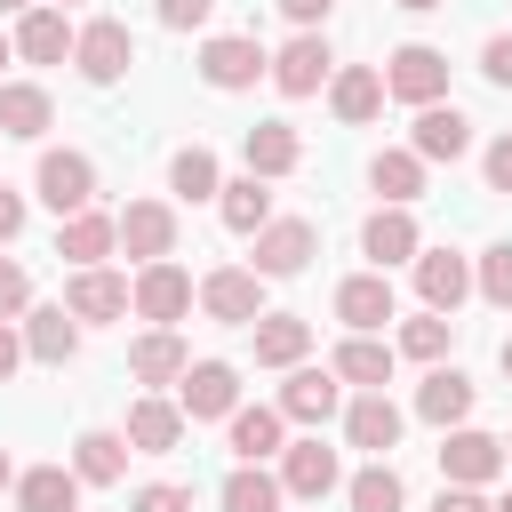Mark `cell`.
Returning <instances> with one entry per match:
<instances>
[{"instance_id": "6da1fadb", "label": "cell", "mask_w": 512, "mask_h": 512, "mask_svg": "<svg viewBox=\"0 0 512 512\" xmlns=\"http://www.w3.org/2000/svg\"><path fill=\"white\" fill-rule=\"evenodd\" d=\"M376 72H384V96H392V104H408V112L448 104V48H432V40H400Z\"/></svg>"}, {"instance_id": "7a4b0ae2", "label": "cell", "mask_w": 512, "mask_h": 512, "mask_svg": "<svg viewBox=\"0 0 512 512\" xmlns=\"http://www.w3.org/2000/svg\"><path fill=\"white\" fill-rule=\"evenodd\" d=\"M128 64H136V32H128L120 16H88V24L72 32V72H80L88 88H120Z\"/></svg>"}, {"instance_id": "3957f363", "label": "cell", "mask_w": 512, "mask_h": 512, "mask_svg": "<svg viewBox=\"0 0 512 512\" xmlns=\"http://www.w3.org/2000/svg\"><path fill=\"white\" fill-rule=\"evenodd\" d=\"M200 80H208L216 96H240V88L272 80V48H264L256 32H208V40H200Z\"/></svg>"}, {"instance_id": "277c9868", "label": "cell", "mask_w": 512, "mask_h": 512, "mask_svg": "<svg viewBox=\"0 0 512 512\" xmlns=\"http://www.w3.org/2000/svg\"><path fill=\"white\" fill-rule=\"evenodd\" d=\"M192 304H200V280H192L176 256H160V264H136V280H128V312H136V320H152V328H176Z\"/></svg>"}, {"instance_id": "5b68a950", "label": "cell", "mask_w": 512, "mask_h": 512, "mask_svg": "<svg viewBox=\"0 0 512 512\" xmlns=\"http://www.w3.org/2000/svg\"><path fill=\"white\" fill-rule=\"evenodd\" d=\"M32 192H40V208H56V224H64V216L96 208V160H88V152H72V144H64V152L48 144V152H40V168H32Z\"/></svg>"}, {"instance_id": "8992f818", "label": "cell", "mask_w": 512, "mask_h": 512, "mask_svg": "<svg viewBox=\"0 0 512 512\" xmlns=\"http://www.w3.org/2000/svg\"><path fill=\"white\" fill-rule=\"evenodd\" d=\"M512 464H504V440L496 432H480V424H456V432H440V488H488V480H504Z\"/></svg>"}, {"instance_id": "52a82bcc", "label": "cell", "mask_w": 512, "mask_h": 512, "mask_svg": "<svg viewBox=\"0 0 512 512\" xmlns=\"http://www.w3.org/2000/svg\"><path fill=\"white\" fill-rule=\"evenodd\" d=\"M312 256H320V224H312V216H272V224L256 232L248 272H256V280H296Z\"/></svg>"}, {"instance_id": "ba28073f", "label": "cell", "mask_w": 512, "mask_h": 512, "mask_svg": "<svg viewBox=\"0 0 512 512\" xmlns=\"http://www.w3.org/2000/svg\"><path fill=\"white\" fill-rule=\"evenodd\" d=\"M200 312L216 328H256L264 320V280L248 264H216V272H200Z\"/></svg>"}, {"instance_id": "9c48e42d", "label": "cell", "mask_w": 512, "mask_h": 512, "mask_svg": "<svg viewBox=\"0 0 512 512\" xmlns=\"http://www.w3.org/2000/svg\"><path fill=\"white\" fill-rule=\"evenodd\" d=\"M176 408H184V424H224L240 408V368L232 360H192L176 376Z\"/></svg>"}, {"instance_id": "30bf717a", "label": "cell", "mask_w": 512, "mask_h": 512, "mask_svg": "<svg viewBox=\"0 0 512 512\" xmlns=\"http://www.w3.org/2000/svg\"><path fill=\"white\" fill-rule=\"evenodd\" d=\"M328 72H336V48H328V32H296L288 48H272V88H280L288 104L320 96V88H328Z\"/></svg>"}, {"instance_id": "8fae6325", "label": "cell", "mask_w": 512, "mask_h": 512, "mask_svg": "<svg viewBox=\"0 0 512 512\" xmlns=\"http://www.w3.org/2000/svg\"><path fill=\"white\" fill-rule=\"evenodd\" d=\"M336 488H344V464H336V448H320V432L280 448V496L320 504V496H336Z\"/></svg>"}, {"instance_id": "7c38bea8", "label": "cell", "mask_w": 512, "mask_h": 512, "mask_svg": "<svg viewBox=\"0 0 512 512\" xmlns=\"http://www.w3.org/2000/svg\"><path fill=\"white\" fill-rule=\"evenodd\" d=\"M112 232L136 264H160V256H176V200H128L112 216Z\"/></svg>"}, {"instance_id": "4fadbf2b", "label": "cell", "mask_w": 512, "mask_h": 512, "mask_svg": "<svg viewBox=\"0 0 512 512\" xmlns=\"http://www.w3.org/2000/svg\"><path fill=\"white\" fill-rule=\"evenodd\" d=\"M416 296H424V312L456 320V304L472 296V256L464 248H416Z\"/></svg>"}, {"instance_id": "5bb4252c", "label": "cell", "mask_w": 512, "mask_h": 512, "mask_svg": "<svg viewBox=\"0 0 512 512\" xmlns=\"http://www.w3.org/2000/svg\"><path fill=\"white\" fill-rule=\"evenodd\" d=\"M288 424H328V416H344V384H336V368H288V384H280V400H272Z\"/></svg>"}, {"instance_id": "9a60e30c", "label": "cell", "mask_w": 512, "mask_h": 512, "mask_svg": "<svg viewBox=\"0 0 512 512\" xmlns=\"http://www.w3.org/2000/svg\"><path fill=\"white\" fill-rule=\"evenodd\" d=\"M184 432H192V424H184V408H176L168 392H144V400L128 408V424H120V440H128L136 456H176Z\"/></svg>"}, {"instance_id": "2e32d148", "label": "cell", "mask_w": 512, "mask_h": 512, "mask_svg": "<svg viewBox=\"0 0 512 512\" xmlns=\"http://www.w3.org/2000/svg\"><path fill=\"white\" fill-rule=\"evenodd\" d=\"M400 432H408V416L392 408V392H352V400H344V440H352L360 456H392Z\"/></svg>"}, {"instance_id": "e0dca14e", "label": "cell", "mask_w": 512, "mask_h": 512, "mask_svg": "<svg viewBox=\"0 0 512 512\" xmlns=\"http://www.w3.org/2000/svg\"><path fill=\"white\" fill-rule=\"evenodd\" d=\"M224 448H232L240 464H272V456L288 448V416H280L272 400H256V408L240 400V408L224 416Z\"/></svg>"}, {"instance_id": "ac0fdd59", "label": "cell", "mask_w": 512, "mask_h": 512, "mask_svg": "<svg viewBox=\"0 0 512 512\" xmlns=\"http://www.w3.org/2000/svg\"><path fill=\"white\" fill-rule=\"evenodd\" d=\"M240 160H248V176H256V184H280V176H296V168H304V136H296L288 120H256V128L240 136Z\"/></svg>"}, {"instance_id": "d6986e66", "label": "cell", "mask_w": 512, "mask_h": 512, "mask_svg": "<svg viewBox=\"0 0 512 512\" xmlns=\"http://www.w3.org/2000/svg\"><path fill=\"white\" fill-rule=\"evenodd\" d=\"M336 320H344L352 336H376L384 320H400V296H392V272H352V280L336 288Z\"/></svg>"}, {"instance_id": "ffe728a7", "label": "cell", "mask_w": 512, "mask_h": 512, "mask_svg": "<svg viewBox=\"0 0 512 512\" xmlns=\"http://www.w3.org/2000/svg\"><path fill=\"white\" fill-rule=\"evenodd\" d=\"M416 248H424V232H416V216H408V208H376V216L360 224V256H368V272L416 264Z\"/></svg>"}, {"instance_id": "44dd1931", "label": "cell", "mask_w": 512, "mask_h": 512, "mask_svg": "<svg viewBox=\"0 0 512 512\" xmlns=\"http://www.w3.org/2000/svg\"><path fill=\"white\" fill-rule=\"evenodd\" d=\"M64 312L88 328V320H120L128 312V272H112V264H88V272H72L64 280Z\"/></svg>"}, {"instance_id": "7402d4cb", "label": "cell", "mask_w": 512, "mask_h": 512, "mask_svg": "<svg viewBox=\"0 0 512 512\" xmlns=\"http://www.w3.org/2000/svg\"><path fill=\"white\" fill-rule=\"evenodd\" d=\"M16 336H24V360H40V368H64V360L80 352V320H72L64 304H32V312L16 320Z\"/></svg>"}, {"instance_id": "603a6c76", "label": "cell", "mask_w": 512, "mask_h": 512, "mask_svg": "<svg viewBox=\"0 0 512 512\" xmlns=\"http://www.w3.org/2000/svg\"><path fill=\"white\" fill-rule=\"evenodd\" d=\"M472 400H480V384H472L464 368H424V384H416V416L440 424V432L472 424Z\"/></svg>"}, {"instance_id": "cb8c5ba5", "label": "cell", "mask_w": 512, "mask_h": 512, "mask_svg": "<svg viewBox=\"0 0 512 512\" xmlns=\"http://www.w3.org/2000/svg\"><path fill=\"white\" fill-rule=\"evenodd\" d=\"M72 32H80V24H72L64 8H48V0H40V8H24V16H16V32H8V40H16V56H24V64H64V56H72Z\"/></svg>"}, {"instance_id": "d4e9b609", "label": "cell", "mask_w": 512, "mask_h": 512, "mask_svg": "<svg viewBox=\"0 0 512 512\" xmlns=\"http://www.w3.org/2000/svg\"><path fill=\"white\" fill-rule=\"evenodd\" d=\"M328 112H336L344 128H368V120L384 112V72H376V64H336V72H328Z\"/></svg>"}, {"instance_id": "484cf974", "label": "cell", "mask_w": 512, "mask_h": 512, "mask_svg": "<svg viewBox=\"0 0 512 512\" xmlns=\"http://www.w3.org/2000/svg\"><path fill=\"white\" fill-rule=\"evenodd\" d=\"M408 152L432 168V160H464L472 152V120L456 112V104H424L416 112V128H408Z\"/></svg>"}, {"instance_id": "4316f807", "label": "cell", "mask_w": 512, "mask_h": 512, "mask_svg": "<svg viewBox=\"0 0 512 512\" xmlns=\"http://www.w3.org/2000/svg\"><path fill=\"white\" fill-rule=\"evenodd\" d=\"M192 368V344L176 336V328H144L136 344H128V376L144 384V392H160V384H176Z\"/></svg>"}, {"instance_id": "83f0119b", "label": "cell", "mask_w": 512, "mask_h": 512, "mask_svg": "<svg viewBox=\"0 0 512 512\" xmlns=\"http://www.w3.org/2000/svg\"><path fill=\"white\" fill-rule=\"evenodd\" d=\"M128 456H136V448L96 424V432L72 440V480H80V488H120V480H128Z\"/></svg>"}, {"instance_id": "f1b7e54d", "label": "cell", "mask_w": 512, "mask_h": 512, "mask_svg": "<svg viewBox=\"0 0 512 512\" xmlns=\"http://www.w3.org/2000/svg\"><path fill=\"white\" fill-rule=\"evenodd\" d=\"M48 128H56V96H48L40 80H0V136L40 144Z\"/></svg>"}, {"instance_id": "f546056e", "label": "cell", "mask_w": 512, "mask_h": 512, "mask_svg": "<svg viewBox=\"0 0 512 512\" xmlns=\"http://www.w3.org/2000/svg\"><path fill=\"white\" fill-rule=\"evenodd\" d=\"M112 248H120V232H112V216H104V208H80V216H64V224H56V256H64L72 272L104 264Z\"/></svg>"}, {"instance_id": "4dcf8cb0", "label": "cell", "mask_w": 512, "mask_h": 512, "mask_svg": "<svg viewBox=\"0 0 512 512\" xmlns=\"http://www.w3.org/2000/svg\"><path fill=\"white\" fill-rule=\"evenodd\" d=\"M248 336H256V368H304V352H312V320L304 312H264Z\"/></svg>"}, {"instance_id": "1f68e13d", "label": "cell", "mask_w": 512, "mask_h": 512, "mask_svg": "<svg viewBox=\"0 0 512 512\" xmlns=\"http://www.w3.org/2000/svg\"><path fill=\"white\" fill-rule=\"evenodd\" d=\"M392 360H400V352H392L384 336H344L328 368H336V384H352V392H384V384H392Z\"/></svg>"}, {"instance_id": "d6a6232c", "label": "cell", "mask_w": 512, "mask_h": 512, "mask_svg": "<svg viewBox=\"0 0 512 512\" xmlns=\"http://www.w3.org/2000/svg\"><path fill=\"white\" fill-rule=\"evenodd\" d=\"M8 496H16V512H80V480H72V464H24Z\"/></svg>"}, {"instance_id": "836d02e7", "label": "cell", "mask_w": 512, "mask_h": 512, "mask_svg": "<svg viewBox=\"0 0 512 512\" xmlns=\"http://www.w3.org/2000/svg\"><path fill=\"white\" fill-rule=\"evenodd\" d=\"M216 216H224V232L256 240V232L272 224V184H256V176H224V192H216Z\"/></svg>"}, {"instance_id": "e575fe53", "label": "cell", "mask_w": 512, "mask_h": 512, "mask_svg": "<svg viewBox=\"0 0 512 512\" xmlns=\"http://www.w3.org/2000/svg\"><path fill=\"white\" fill-rule=\"evenodd\" d=\"M368 184H376L384 208H416V192H424V160H416L408 144H392V152L368 160Z\"/></svg>"}, {"instance_id": "d590c367", "label": "cell", "mask_w": 512, "mask_h": 512, "mask_svg": "<svg viewBox=\"0 0 512 512\" xmlns=\"http://www.w3.org/2000/svg\"><path fill=\"white\" fill-rule=\"evenodd\" d=\"M344 504H352V512H400V504H408V480L392 472V456H368V464L344 480Z\"/></svg>"}, {"instance_id": "8d00e7d4", "label": "cell", "mask_w": 512, "mask_h": 512, "mask_svg": "<svg viewBox=\"0 0 512 512\" xmlns=\"http://www.w3.org/2000/svg\"><path fill=\"white\" fill-rule=\"evenodd\" d=\"M216 504H224V512H280L288 496H280V472H264V464H232L224 488H216Z\"/></svg>"}, {"instance_id": "74e56055", "label": "cell", "mask_w": 512, "mask_h": 512, "mask_svg": "<svg viewBox=\"0 0 512 512\" xmlns=\"http://www.w3.org/2000/svg\"><path fill=\"white\" fill-rule=\"evenodd\" d=\"M448 344H456V320H448V312H416V320H400V336H392V352H400V360H424V368H440Z\"/></svg>"}, {"instance_id": "f35d334b", "label": "cell", "mask_w": 512, "mask_h": 512, "mask_svg": "<svg viewBox=\"0 0 512 512\" xmlns=\"http://www.w3.org/2000/svg\"><path fill=\"white\" fill-rule=\"evenodd\" d=\"M168 192H176V200H216V192H224L216 152H208V144H184V152L168 160Z\"/></svg>"}, {"instance_id": "ab89813d", "label": "cell", "mask_w": 512, "mask_h": 512, "mask_svg": "<svg viewBox=\"0 0 512 512\" xmlns=\"http://www.w3.org/2000/svg\"><path fill=\"white\" fill-rule=\"evenodd\" d=\"M472 296H488L496 312H512V240H496V248L472 256Z\"/></svg>"}, {"instance_id": "60d3db41", "label": "cell", "mask_w": 512, "mask_h": 512, "mask_svg": "<svg viewBox=\"0 0 512 512\" xmlns=\"http://www.w3.org/2000/svg\"><path fill=\"white\" fill-rule=\"evenodd\" d=\"M32 312V272L16 256H0V320H24Z\"/></svg>"}, {"instance_id": "b9f144b4", "label": "cell", "mask_w": 512, "mask_h": 512, "mask_svg": "<svg viewBox=\"0 0 512 512\" xmlns=\"http://www.w3.org/2000/svg\"><path fill=\"white\" fill-rule=\"evenodd\" d=\"M128 512H192V488L152 480V488H136V496H128Z\"/></svg>"}, {"instance_id": "7bdbcfd3", "label": "cell", "mask_w": 512, "mask_h": 512, "mask_svg": "<svg viewBox=\"0 0 512 512\" xmlns=\"http://www.w3.org/2000/svg\"><path fill=\"white\" fill-rule=\"evenodd\" d=\"M152 8H160V24H168V32H200V24L216 16V0H152Z\"/></svg>"}, {"instance_id": "ee69618b", "label": "cell", "mask_w": 512, "mask_h": 512, "mask_svg": "<svg viewBox=\"0 0 512 512\" xmlns=\"http://www.w3.org/2000/svg\"><path fill=\"white\" fill-rule=\"evenodd\" d=\"M480 176H488V192H504V200H512V128L480 152Z\"/></svg>"}, {"instance_id": "f6af8a7d", "label": "cell", "mask_w": 512, "mask_h": 512, "mask_svg": "<svg viewBox=\"0 0 512 512\" xmlns=\"http://www.w3.org/2000/svg\"><path fill=\"white\" fill-rule=\"evenodd\" d=\"M480 80H488V88H512V32H496V40L480 48Z\"/></svg>"}, {"instance_id": "bcb514c9", "label": "cell", "mask_w": 512, "mask_h": 512, "mask_svg": "<svg viewBox=\"0 0 512 512\" xmlns=\"http://www.w3.org/2000/svg\"><path fill=\"white\" fill-rule=\"evenodd\" d=\"M328 8H336V0H280V16H288L296 32H328Z\"/></svg>"}, {"instance_id": "7dc6e473", "label": "cell", "mask_w": 512, "mask_h": 512, "mask_svg": "<svg viewBox=\"0 0 512 512\" xmlns=\"http://www.w3.org/2000/svg\"><path fill=\"white\" fill-rule=\"evenodd\" d=\"M24 216H32V200H24V192H8V184H0V248H8V240H16V232H24Z\"/></svg>"}, {"instance_id": "c3c4849f", "label": "cell", "mask_w": 512, "mask_h": 512, "mask_svg": "<svg viewBox=\"0 0 512 512\" xmlns=\"http://www.w3.org/2000/svg\"><path fill=\"white\" fill-rule=\"evenodd\" d=\"M432 512H488V496H480V488H440Z\"/></svg>"}, {"instance_id": "681fc988", "label": "cell", "mask_w": 512, "mask_h": 512, "mask_svg": "<svg viewBox=\"0 0 512 512\" xmlns=\"http://www.w3.org/2000/svg\"><path fill=\"white\" fill-rule=\"evenodd\" d=\"M16 360H24V336H16V320H0V384L16 376Z\"/></svg>"}, {"instance_id": "f907efd6", "label": "cell", "mask_w": 512, "mask_h": 512, "mask_svg": "<svg viewBox=\"0 0 512 512\" xmlns=\"http://www.w3.org/2000/svg\"><path fill=\"white\" fill-rule=\"evenodd\" d=\"M392 8H408V16H432V8H448V0H392Z\"/></svg>"}, {"instance_id": "816d5d0a", "label": "cell", "mask_w": 512, "mask_h": 512, "mask_svg": "<svg viewBox=\"0 0 512 512\" xmlns=\"http://www.w3.org/2000/svg\"><path fill=\"white\" fill-rule=\"evenodd\" d=\"M8 488H16V456L0 448V496H8Z\"/></svg>"}, {"instance_id": "f5cc1de1", "label": "cell", "mask_w": 512, "mask_h": 512, "mask_svg": "<svg viewBox=\"0 0 512 512\" xmlns=\"http://www.w3.org/2000/svg\"><path fill=\"white\" fill-rule=\"evenodd\" d=\"M24 8H40V0H0V16H24Z\"/></svg>"}, {"instance_id": "db71d44e", "label": "cell", "mask_w": 512, "mask_h": 512, "mask_svg": "<svg viewBox=\"0 0 512 512\" xmlns=\"http://www.w3.org/2000/svg\"><path fill=\"white\" fill-rule=\"evenodd\" d=\"M0 64H16V40H8V32H0Z\"/></svg>"}, {"instance_id": "11a10c76", "label": "cell", "mask_w": 512, "mask_h": 512, "mask_svg": "<svg viewBox=\"0 0 512 512\" xmlns=\"http://www.w3.org/2000/svg\"><path fill=\"white\" fill-rule=\"evenodd\" d=\"M488 512H512V488H504V496H496V504H488Z\"/></svg>"}, {"instance_id": "9f6ffc18", "label": "cell", "mask_w": 512, "mask_h": 512, "mask_svg": "<svg viewBox=\"0 0 512 512\" xmlns=\"http://www.w3.org/2000/svg\"><path fill=\"white\" fill-rule=\"evenodd\" d=\"M496 360H504V376H512V336H504V352H496Z\"/></svg>"}, {"instance_id": "6f0895ef", "label": "cell", "mask_w": 512, "mask_h": 512, "mask_svg": "<svg viewBox=\"0 0 512 512\" xmlns=\"http://www.w3.org/2000/svg\"><path fill=\"white\" fill-rule=\"evenodd\" d=\"M504 464H512V432H504Z\"/></svg>"}, {"instance_id": "680465c9", "label": "cell", "mask_w": 512, "mask_h": 512, "mask_svg": "<svg viewBox=\"0 0 512 512\" xmlns=\"http://www.w3.org/2000/svg\"><path fill=\"white\" fill-rule=\"evenodd\" d=\"M48 8H80V0H48Z\"/></svg>"}]
</instances>
